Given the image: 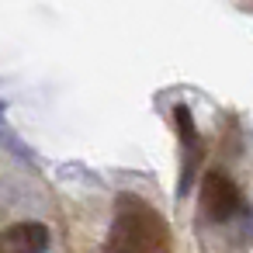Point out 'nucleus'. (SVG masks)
I'll list each match as a JSON object with an SVG mask.
<instances>
[{
    "mask_svg": "<svg viewBox=\"0 0 253 253\" xmlns=\"http://www.w3.org/2000/svg\"><path fill=\"white\" fill-rule=\"evenodd\" d=\"M108 253H167L170 250V229L160 211H153L139 198H122L118 215L111 222Z\"/></svg>",
    "mask_w": 253,
    "mask_h": 253,
    "instance_id": "1",
    "label": "nucleus"
},
{
    "mask_svg": "<svg viewBox=\"0 0 253 253\" xmlns=\"http://www.w3.org/2000/svg\"><path fill=\"white\" fill-rule=\"evenodd\" d=\"M239 205H243L239 187H236L229 177L208 173V177L201 180V211H205V218H211V222H229V218L239 211Z\"/></svg>",
    "mask_w": 253,
    "mask_h": 253,
    "instance_id": "2",
    "label": "nucleus"
},
{
    "mask_svg": "<svg viewBox=\"0 0 253 253\" xmlns=\"http://www.w3.org/2000/svg\"><path fill=\"white\" fill-rule=\"evenodd\" d=\"M45 246H49V229L42 222H14L4 232L7 253H45Z\"/></svg>",
    "mask_w": 253,
    "mask_h": 253,
    "instance_id": "3",
    "label": "nucleus"
}]
</instances>
